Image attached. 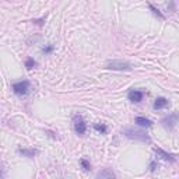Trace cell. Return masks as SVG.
Returning a JSON list of instances; mask_svg holds the SVG:
<instances>
[{
	"label": "cell",
	"instance_id": "obj_1",
	"mask_svg": "<svg viewBox=\"0 0 179 179\" xmlns=\"http://www.w3.org/2000/svg\"><path fill=\"white\" fill-rule=\"evenodd\" d=\"M30 87H31V83L28 81V80H23V81H17V83H14L13 86H11V88H13V93L16 94V95H25L28 91H30Z\"/></svg>",
	"mask_w": 179,
	"mask_h": 179
},
{
	"label": "cell",
	"instance_id": "obj_9",
	"mask_svg": "<svg viewBox=\"0 0 179 179\" xmlns=\"http://www.w3.org/2000/svg\"><path fill=\"white\" fill-rule=\"evenodd\" d=\"M134 122H136V125H139V126H141V127H151L153 126V122L150 119H147V118H144V116H137L136 119H134Z\"/></svg>",
	"mask_w": 179,
	"mask_h": 179
},
{
	"label": "cell",
	"instance_id": "obj_3",
	"mask_svg": "<svg viewBox=\"0 0 179 179\" xmlns=\"http://www.w3.org/2000/svg\"><path fill=\"white\" fill-rule=\"evenodd\" d=\"M73 127H74V132L77 134H80V136H83L84 133L87 132V123L84 122V119L80 115H76L73 118Z\"/></svg>",
	"mask_w": 179,
	"mask_h": 179
},
{
	"label": "cell",
	"instance_id": "obj_7",
	"mask_svg": "<svg viewBox=\"0 0 179 179\" xmlns=\"http://www.w3.org/2000/svg\"><path fill=\"white\" fill-rule=\"evenodd\" d=\"M154 151H155V154L157 155L159 157V158H163L164 161H169V163H174V161H175V155H174V154H168V153H165V151H164V150H161V148H154Z\"/></svg>",
	"mask_w": 179,
	"mask_h": 179
},
{
	"label": "cell",
	"instance_id": "obj_11",
	"mask_svg": "<svg viewBox=\"0 0 179 179\" xmlns=\"http://www.w3.org/2000/svg\"><path fill=\"white\" fill-rule=\"evenodd\" d=\"M18 154H23V155L25 157H30V158H32L35 154H37V151L35 150H25V148H18Z\"/></svg>",
	"mask_w": 179,
	"mask_h": 179
},
{
	"label": "cell",
	"instance_id": "obj_10",
	"mask_svg": "<svg viewBox=\"0 0 179 179\" xmlns=\"http://www.w3.org/2000/svg\"><path fill=\"white\" fill-rule=\"evenodd\" d=\"M115 172H112L111 169H102V171H100V172L97 174V178H101V179H105V178H108V179H112V178H115Z\"/></svg>",
	"mask_w": 179,
	"mask_h": 179
},
{
	"label": "cell",
	"instance_id": "obj_16",
	"mask_svg": "<svg viewBox=\"0 0 179 179\" xmlns=\"http://www.w3.org/2000/svg\"><path fill=\"white\" fill-rule=\"evenodd\" d=\"M150 9H151V10H153V13H154V14H155V16H158V17H159V18H164V16H163V14H161V13H159V11H158V10H157L155 7H153V6H150Z\"/></svg>",
	"mask_w": 179,
	"mask_h": 179
},
{
	"label": "cell",
	"instance_id": "obj_17",
	"mask_svg": "<svg viewBox=\"0 0 179 179\" xmlns=\"http://www.w3.org/2000/svg\"><path fill=\"white\" fill-rule=\"evenodd\" d=\"M155 168H157V163H151L150 164V169H151V172H154V171H155Z\"/></svg>",
	"mask_w": 179,
	"mask_h": 179
},
{
	"label": "cell",
	"instance_id": "obj_8",
	"mask_svg": "<svg viewBox=\"0 0 179 179\" xmlns=\"http://www.w3.org/2000/svg\"><path fill=\"white\" fill-rule=\"evenodd\" d=\"M168 105H169L168 100H166V98H164V97H159V98H157V100L154 101L153 108H154V109H157V111H159V109H164V108H166Z\"/></svg>",
	"mask_w": 179,
	"mask_h": 179
},
{
	"label": "cell",
	"instance_id": "obj_13",
	"mask_svg": "<svg viewBox=\"0 0 179 179\" xmlns=\"http://www.w3.org/2000/svg\"><path fill=\"white\" fill-rule=\"evenodd\" d=\"M37 66H38V63H37V62H35L34 59H31V57H30V59H27V60H25V67H27L28 70L34 69V67H37Z\"/></svg>",
	"mask_w": 179,
	"mask_h": 179
},
{
	"label": "cell",
	"instance_id": "obj_14",
	"mask_svg": "<svg viewBox=\"0 0 179 179\" xmlns=\"http://www.w3.org/2000/svg\"><path fill=\"white\" fill-rule=\"evenodd\" d=\"M80 164H81V166H83L84 171H87V172H88V171H91V164H90L87 159L81 158V159H80Z\"/></svg>",
	"mask_w": 179,
	"mask_h": 179
},
{
	"label": "cell",
	"instance_id": "obj_2",
	"mask_svg": "<svg viewBox=\"0 0 179 179\" xmlns=\"http://www.w3.org/2000/svg\"><path fill=\"white\" fill-rule=\"evenodd\" d=\"M126 137L132 140H139V141H150V137L147 133L141 132V130H132V129H126L125 130Z\"/></svg>",
	"mask_w": 179,
	"mask_h": 179
},
{
	"label": "cell",
	"instance_id": "obj_4",
	"mask_svg": "<svg viewBox=\"0 0 179 179\" xmlns=\"http://www.w3.org/2000/svg\"><path fill=\"white\" fill-rule=\"evenodd\" d=\"M106 69L109 70H119V71H123V70H130L132 66L127 62H123V60H111L106 63Z\"/></svg>",
	"mask_w": 179,
	"mask_h": 179
},
{
	"label": "cell",
	"instance_id": "obj_6",
	"mask_svg": "<svg viewBox=\"0 0 179 179\" xmlns=\"http://www.w3.org/2000/svg\"><path fill=\"white\" fill-rule=\"evenodd\" d=\"M143 97H144V93H143V91H139V90H132V91H129V94H127L129 101H132V102H134V104H139L140 101H143Z\"/></svg>",
	"mask_w": 179,
	"mask_h": 179
},
{
	"label": "cell",
	"instance_id": "obj_5",
	"mask_svg": "<svg viewBox=\"0 0 179 179\" xmlns=\"http://www.w3.org/2000/svg\"><path fill=\"white\" fill-rule=\"evenodd\" d=\"M161 123H163V126L166 127V129H174L176 126V123H178V115L176 113H171L169 116L164 118Z\"/></svg>",
	"mask_w": 179,
	"mask_h": 179
},
{
	"label": "cell",
	"instance_id": "obj_15",
	"mask_svg": "<svg viewBox=\"0 0 179 179\" xmlns=\"http://www.w3.org/2000/svg\"><path fill=\"white\" fill-rule=\"evenodd\" d=\"M53 49H55V46H53L52 43H49V45H46V46L43 48L42 52L45 53V55H49V53H52V52H53Z\"/></svg>",
	"mask_w": 179,
	"mask_h": 179
},
{
	"label": "cell",
	"instance_id": "obj_12",
	"mask_svg": "<svg viewBox=\"0 0 179 179\" xmlns=\"http://www.w3.org/2000/svg\"><path fill=\"white\" fill-rule=\"evenodd\" d=\"M94 129L98 133H101V134H105V133L108 132V127H106V125H104V123H95V125H94Z\"/></svg>",
	"mask_w": 179,
	"mask_h": 179
}]
</instances>
